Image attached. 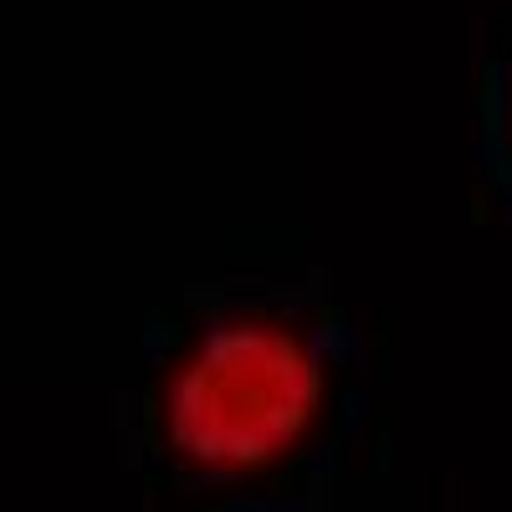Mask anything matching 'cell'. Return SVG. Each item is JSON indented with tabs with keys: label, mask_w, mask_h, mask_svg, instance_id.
I'll use <instances>...</instances> for the list:
<instances>
[{
	"label": "cell",
	"mask_w": 512,
	"mask_h": 512,
	"mask_svg": "<svg viewBox=\"0 0 512 512\" xmlns=\"http://www.w3.org/2000/svg\"><path fill=\"white\" fill-rule=\"evenodd\" d=\"M159 436L185 472L251 482L287 466L328 410V359L267 308L200 323L159 374Z\"/></svg>",
	"instance_id": "cell-1"
}]
</instances>
